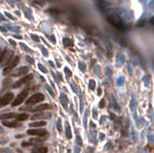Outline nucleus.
Returning <instances> with one entry per match:
<instances>
[{
	"label": "nucleus",
	"mask_w": 154,
	"mask_h": 153,
	"mask_svg": "<svg viewBox=\"0 0 154 153\" xmlns=\"http://www.w3.org/2000/svg\"><path fill=\"white\" fill-rule=\"evenodd\" d=\"M66 137L68 138V139H70L71 138V132H70V129H69V126L68 124L66 123Z\"/></svg>",
	"instance_id": "a211bd4d"
},
{
	"label": "nucleus",
	"mask_w": 154,
	"mask_h": 153,
	"mask_svg": "<svg viewBox=\"0 0 154 153\" xmlns=\"http://www.w3.org/2000/svg\"><path fill=\"white\" fill-rule=\"evenodd\" d=\"M64 44L66 45V46H68L69 44H72V43H71L70 40H68V39H65V40H64Z\"/></svg>",
	"instance_id": "4be33fe9"
},
{
	"label": "nucleus",
	"mask_w": 154,
	"mask_h": 153,
	"mask_svg": "<svg viewBox=\"0 0 154 153\" xmlns=\"http://www.w3.org/2000/svg\"><path fill=\"white\" fill-rule=\"evenodd\" d=\"M0 153H15L10 148H0Z\"/></svg>",
	"instance_id": "6ab92c4d"
},
{
	"label": "nucleus",
	"mask_w": 154,
	"mask_h": 153,
	"mask_svg": "<svg viewBox=\"0 0 154 153\" xmlns=\"http://www.w3.org/2000/svg\"><path fill=\"white\" fill-rule=\"evenodd\" d=\"M20 46H21V47H22V48H23L24 50H26V51H29V52L31 51V50H30V49L28 48L27 46H26V45H25V44H20Z\"/></svg>",
	"instance_id": "393cba45"
},
{
	"label": "nucleus",
	"mask_w": 154,
	"mask_h": 153,
	"mask_svg": "<svg viewBox=\"0 0 154 153\" xmlns=\"http://www.w3.org/2000/svg\"><path fill=\"white\" fill-rule=\"evenodd\" d=\"M11 83H12V79L11 78H6L4 81H3V88L1 89V93L3 91H5V90L7 88H9V86H11Z\"/></svg>",
	"instance_id": "ddd939ff"
},
{
	"label": "nucleus",
	"mask_w": 154,
	"mask_h": 153,
	"mask_svg": "<svg viewBox=\"0 0 154 153\" xmlns=\"http://www.w3.org/2000/svg\"><path fill=\"white\" fill-rule=\"evenodd\" d=\"M10 43H11V44H12L13 45H16V43H15L13 40H10Z\"/></svg>",
	"instance_id": "c85d7f7f"
},
{
	"label": "nucleus",
	"mask_w": 154,
	"mask_h": 153,
	"mask_svg": "<svg viewBox=\"0 0 154 153\" xmlns=\"http://www.w3.org/2000/svg\"><path fill=\"white\" fill-rule=\"evenodd\" d=\"M29 118V115L28 114H25V113H23V114H19L17 116V120L18 121H23V120H26Z\"/></svg>",
	"instance_id": "dca6fc26"
},
{
	"label": "nucleus",
	"mask_w": 154,
	"mask_h": 153,
	"mask_svg": "<svg viewBox=\"0 0 154 153\" xmlns=\"http://www.w3.org/2000/svg\"><path fill=\"white\" fill-rule=\"evenodd\" d=\"M44 141V139H43V140H41V139H31L28 142H22L21 146L26 147V146H31V145H36V144H40V143H42Z\"/></svg>",
	"instance_id": "6e6552de"
},
{
	"label": "nucleus",
	"mask_w": 154,
	"mask_h": 153,
	"mask_svg": "<svg viewBox=\"0 0 154 153\" xmlns=\"http://www.w3.org/2000/svg\"><path fill=\"white\" fill-rule=\"evenodd\" d=\"M15 37H16V38H18V39H22L20 36H15Z\"/></svg>",
	"instance_id": "2f4dec72"
},
{
	"label": "nucleus",
	"mask_w": 154,
	"mask_h": 153,
	"mask_svg": "<svg viewBox=\"0 0 154 153\" xmlns=\"http://www.w3.org/2000/svg\"><path fill=\"white\" fill-rule=\"evenodd\" d=\"M28 71H29V68L27 66H21L15 73H13V76H25V74Z\"/></svg>",
	"instance_id": "9d476101"
},
{
	"label": "nucleus",
	"mask_w": 154,
	"mask_h": 153,
	"mask_svg": "<svg viewBox=\"0 0 154 153\" xmlns=\"http://www.w3.org/2000/svg\"><path fill=\"white\" fill-rule=\"evenodd\" d=\"M0 30H1V31H3V32H6V29H5V28H3V27H0Z\"/></svg>",
	"instance_id": "7c9ffc66"
},
{
	"label": "nucleus",
	"mask_w": 154,
	"mask_h": 153,
	"mask_svg": "<svg viewBox=\"0 0 154 153\" xmlns=\"http://www.w3.org/2000/svg\"><path fill=\"white\" fill-rule=\"evenodd\" d=\"M3 132H4V130H3V128H2L1 126H0V134H2Z\"/></svg>",
	"instance_id": "c756f323"
},
{
	"label": "nucleus",
	"mask_w": 154,
	"mask_h": 153,
	"mask_svg": "<svg viewBox=\"0 0 154 153\" xmlns=\"http://www.w3.org/2000/svg\"><path fill=\"white\" fill-rule=\"evenodd\" d=\"M28 135L39 136V137H45L47 136V131L44 129H29L27 131Z\"/></svg>",
	"instance_id": "423d86ee"
},
{
	"label": "nucleus",
	"mask_w": 154,
	"mask_h": 153,
	"mask_svg": "<svg viewBox=\"0 0 154 153\" xmlns=\"http://www.w3.org/2000/svg\"><path fill=\"white\" fill-rule=\"evenodd\" d=\"M33 78H34V75H33V74H28L26 76H23L21 79H19L18 81L16 82V83L12 86V88H13V89H17L18 87H20V86H22V85L28 83L29 81H31Z\"/></svg>",
	"instance_id": "20e7f679"
},
{
	"label": "nucleus",
	"mask_w": 154,
	"mask_h": 153,
	"mask_svg": "<svg viewBox=\"0 0 154 153\" xmlns=\"http://www.w3.org/2000/svg\"><path fill=\"white\" fill-rule=\"evenodd\" d=\"M39 66L40 70H41L42 72H44V73H47V70H46V68L44 67V66H43V65H42V64H39V66Z\"/></svg>",
	"instance_id": "412c9836"
},
{
	"label": "nucleus",
	"mask_w": 154,
	"mask_h": 153,
	"mask_svg": "<svg viewBox=\"0 0 154 153\" xmlns=\"http://www.w3.org/2000/svg\"><path fill=\"white\" fill-rule=\"evenodd\" d=\"M61 102H62L64 107L66 108V105H67V98H66V95L64 94V93L61 94Z\"/></svg>",
	"instance_id": "f3484780"
},
{
	"label": "nucleus",
	"mask_w": 154,
	"mask_h": 153,
	"mask_svg": "<svg viewBox=\"0 0 154 153\" xmlns=\"http://www.w3.org/2000/svg\"><path fill=\"white\" fill-rule=\"evenodd\" d=\"M57 128H58V130H59L60 132L62 131V125H61V119H60V118L57 120Z\"/></svg>",
	"instance_id": "5701e85b"
},
{
	"label": "nucleus",
	"mask_w": 154,
	"mask_h": 153,
	"mask_svg": "<svg viewBox=\"0 0 154 153\" xmlns=\"http://www.w3.org/2000/svg\"><path fill=\"white\" fill-rule=\"evenodd\" d=\"M28 93H29V89H26V90H22L18 96L16 97V99L12 102V107H16V106L20 105V104L25 100V98L27 97Z\"/></svg>",
	"instance_id": "f257e3e1"
},
{
	"label": "nucleus",
	"mask_w": 154,
	"mask_h": 153,
	"mask_svg": "<svg viewBox=\"0 0 154 153\" xmlns=\"http://www.w3.org/2000/svg\"><path fill=\"white\" fill-rule=\"evenodd\" d=\"M31 37H32V39H33L35 42H39V41H40V40H39V38H38L37 36H35V35H32Z\"/></svg>",
	"instance_id": "bb28decb"
},
{
	"label": "nucleus",
	"mask_w": 154,
	"mask_h": 153,
	"mask_svg": "<svg viewBox=\"0 0 154 153\" xmlns=\"http://www.w3.org/2000/svg\"><path fill=\"white\" fill-rule=\"evenodd\" d=\"M18 116V114H16V113H8V114H4V115H2L1 117H0V119L1 120H4V119H6V118H13V117H17Z\"/></svg>",
	"instance_id": "4468645a"
},
{
	"label": "nucleus",
	"mask_w": 154,
	"mask_h": 153,
	"mask_svg": "<svg viewBox=\"0 0 154 153\" xmlns=\"http://www.w3.org/2000/svg\"><path fill=\"white\" fill-rule=\"evenodd\" d=\"M44 95L43 93L37 92V93H34L32 96H30L25 101V103L27 105H32V104H36L38 102H41V101H44Z\"/></svg>",
	"instance_id": "f03ea898"
},
{
	"label": "nucleus",
	"mask_w": 154,
	"mask_h": 153,
	"mask_svg": "<svg viewBox=\"0 0 154 153\" xmlns=\"http://www.w3.org/2000/svg\"><path fill=\"white\" fill-rule=\"evenodd\" d=\"M3 124L5 126H7V127H11V128H15V127H18L19 126V123H18V121H5V120H3V122H2Z\"/></svg>",
	"instance_id": "f8f14e48"
},
{
	"label": "nucleus",
	"mask_w": 154,
	"mask_h": 153,
	"mask_svg": "<svg viewBox=\"0 0 154 153\" xmlns=\"http://www.w3.org/2000/svg\"><path fill=\"white\" fill-rule=\"evenodd\" d=\"M26 60H27L30 64H34V59H33V58H31L30 56H26Z\"/></svg>",
	"instance_id": "b1692460"
},
{
	"label": "nucleus",
	"mask_w": 154,
	"mask_h": 153,
	"mask_svg": "<svg viewBox=\"0 0 154 153\" xmlns=\"http://www.w3.org/2000/svg\"><path fill=\"white\" fill-rule=\"evenodd\" d=\"M65 71H66V75H67L68 77H70V76H71V72L69 71V69H68V68H66H66H65Z\"/></svg>",
	"instance_id": "a878e982"
},
{
	"label": "nucleus",
	"mask_w": 154,
	"mask_h": 153,
	"mask_svg": "<svg viewBox=\"0 0 154 153\" xmlns=\"http://www.w3.org/2000/svg\"><path fill=\"white\" fill-rule=\"evenodd\" d=\"M13 98H14V93L13 92H8V93L4 94L2 97H0V108L10 104V102L13 100Z\"/></svg>",
	"instance_id": "39448f33"
},
{
	"label": "nucleus",
	"mask_w": 154,
	"mask_h": 153,
	"mask_svg": "<svg viewBox=\"0 0 154 153\" xmlns=\"http://www.w3.org/2000/svg\"><path fill=\"white\" fill-rule=\"evenodd\" d=\"M49 109H51V106L49 104H47V103H44V104H41V105L37 106L36 108L30 109L29 111H31V112H44V111L49 110Z\"/></svg>",
	"instance_id": "1a4fd4ad"
},
{
	"label": "nucleus",
	"mask_w": 154,
	"mask_h": 153,
	"mask_svg": "<svg viewBox=\"0 0 154 153\" xmlns=\"http://www.w3.org/2000/svg\"><path fill=\"white\" fill-rule=\"evenodd\" d=\"M45 88H46V90H48V92H49V93H50V95H51V96H52V97H54V96H55V93H54V91H53V90H52V89H51V88H50V87H49V86H48V85H47V86H46Z\"/></svg>",
	"instance_id": "aec40b11"
},
{
	"label": "nucleus",
	"mask_w": 154,
	"mask_h": 153,
	"mask_svg": "<svg viewBox=\"0 0 154 153\" xmlns=\"http://www.w3.org/2000/svg\"><path fill=\"white\" fill-rule=\"evenodd\" d=\"M41 47H42V50H43V52H44V56H47V52H46V50L45 49H44V47H43V46H41Z\"/></svg>",
	"instance_id": "cd10ccee"
},
{
	"label": "nucleus",
	"mask_w": 154,
	"mask_h": 153,
	"mask_svg": "<svg viewBox=\"0 0 154 153\" xmlns=\"http://www.w3.org/2000/svg\"><path fill=\"white\" fill-rule=\"evenodd\" d=\"M52 116L51 113L49 112H40L38 114H35L32 116V120H36V119H44V118H50Z\"/></svg>",
	"instance_id": "0eeeda50"
},
{
	"label": "nucleus",
	"mask_w": 154,
	"mask_h": 153,
	"mask_svg": "<svg viewBox=\"0 0 154 153\" xmlns=\"http://www.w3.org/2000/svg\"><path fill=\"white\" fill-rule=\"evenodd\" d=\"M47 151H48V149L45 146H37L32 149L31 153H46Z\"/></svg>",
	"instance_id": "9b49d317"
},
{
	"label": "nucleus",
	"mask_w": 154,
	"mask_h": 153,
	"mask_svg": "<svg viewBox=\"0 0 154 153\" xmlns=\"http://www.w3.org/2000/svg\"><path fill=\"white\" fill-rule=\"evenodd\" d=\"M18 62H19V57L18 56H16L11 62H10L8 65H7V66L4 68V71H3V73L5 74V75H7V74H9L10 72L12 71L16 66H17V65L18 64Z\"/></svg>",
	"instance_id": "7ed1b4c3"
},
{
	"label": "nucleus",
	"mask_w": 154,
	"mask_h": 153,
	"mask_svg": "<svg viewBox=\"0 0 154 153\" xmlns=\"http://www.w3.org/2000/svg\"><path fill=\"white\" fill-rule=\"evenodd\" d=\"M1 53H2V52H1V48H0V54H1Z\"/></svg>",
	"instance_id": "473e14b6"
},
{
	"label": "nucleus",
	"mask_w": 154,
	"mask_h": 153,
	"mask_svg": "<svg viewBox=\"0 0 154 153\" xmlns=\"http://www.w3.org/2000/svg\"><path fill=\"white\" fill-rule=\"evenodd\" d=\"M30 127H42V126H45L46 122L45 121H43V120H40V121H35V122H32L29 124Z\"/></svg>",
	"instance_id": "2eb2a0df"
}]
</instances>
